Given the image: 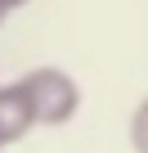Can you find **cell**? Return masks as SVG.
Returning a JSON list of instances; mask_svg holds the SVG:
<instances>
[{
	"mask_svg": "<svg viewBox=\"0 0 148 153\" xmlns=\"http://www.w3.org/2000/svg\"><path fill=\"white\" fill-rule=\"evenodd\" d=\"M18 81L27 86L32 95V108H36V126H67L81 108V86L67 68H54V63H40V68H27Z\"/></svg>",
	"mask_w": 148,
	"mask_h": 153,
	"instance_id": "obj_1",
	"label": "cell"
},
{
	"mask_svg": "<svg viewBox=\"0 0 148 153\" xmlns=\"http://www.w3.org/2000/svg\"><path fill=\"white\" fill-rule=\"evenodd\" d=\"M36 131V108L23 81H0V144H18Z\"/></svg>",
	"mask_w": 148,
	"mask_h": 153,
	"instance_id": "obj_2",
	"label": "cell"
},
{
	"mask_svg": "<svg viewBox=\"0 0 148 153\" xmlns=\"http://www.w3.org/2000/svg\"><path fill=\"white\" fill-rule=\"evenodd\" d=\"M130 149L135 153H148V95L135 104V113H130Z\"/></svg>",
	"mask_w": 148,
	"mask_h": 153,
	"instance_id": "obj_3",
	"label": "cell"
},
{
	"mask_svg": "<svg viewBox=\"0 0 148 153\" xmlns=\"http://www.w3.org/2000/svg\"><path fill=\"white\" fill-rule=\"evenodd\" d=\"M27 5V0H0V9H5V14H14V9H23Z\"/></svg>",
	"mask_w": 148,
	"mask_h": 153,
	"instance_id": "obj_4",
	"label": "cell"
},
{
	"mask_svg": "<svg viewBox=\"0 0 148 153\" xmlns=\"http://www.w3.org/2000/svg\"><path fill=\"white\" fill-rule=\"evenodd\" d=\"M5 18H9V14H5V9H0V23H5Z\"/></svg>",
	"mask_w": 148,
	"mask_h": 153,
	"instance_id": "obj_5",
	"label": "cell"
},
{
	"mask_svg": "<svg viewBox=\"0 0 148 153\" xmlns=\"http://www.w3.org/2000/svg\"><path fill=\"white\" fill-rule=\"evenodd\" d=\"M0 149H5V144H0Z\"/></svg>",
	"mask_w": 148,
	"mask_h": 153,
	"instance_id": "obj_6",
	"label": "cell"
}]
</instances>
